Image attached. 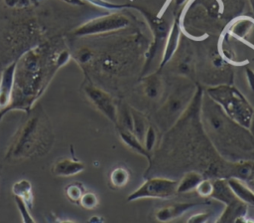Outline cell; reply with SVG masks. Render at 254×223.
<instances>
[{
    "mask_svg": "<svg viewBox=\"0 0 254 223\" xmlns=\"http://www.w3.org/2000/svg\"><path fill=\"white\" fill-rule=\"evenodd\" d=\"M84 93L91 104L111 121L117 122V112L116 107L113 104L111 98L102 90L92 86H86Z\"/></svg>",
    "mask_w": 254,
    "mask_h": 223,
    "instance_id": "cell-5",
    "label": "cell"
},
{
    "mask_svg": "<svg viewBox=\"0 0 254 223\" xmlns=\"http://www.w3.org/2000/svg\"><path fill=\"white\" fill-rule=\"evenodd\" d=\"M207 93L230 119L245 128L250 127L253 110L239 91L233 87L219 86L208 89Z\"/></svg>",
    "mask_w": 254,
    "mask_h": 223,
    "instance_id": "cell-2",
    "label": "cell"
},
{
    "mask_svg": "<svg viewBox=\"0 0 254 223\" xmlns=\"http://www.w3.org/2000/svg\"><path fill=\"white\" fill-rule=\"evenodd\" d=\"M202 180V177L197 172H189L187 173L180 182H178L177 192L178 193H186L192 191L196 188L198 183Z\"/></svg>",
    "mask_w": 254,
    "mask_h": 223,
    "instance_id": "cell-14",
    "label": "cell"
},
{
    "mask_svg": "<svg viewBox=\"0 0 254 223\" xmlns=\"http://www.w3.org/2000/svg\"><path fill=\"white\" fill-rule=\"evenodd\" d=\"M14 200H15L16 206H17V208L19 210V213L21 215L22 221L25 222V223H35L36 220L31 215L30 208L28 207L26 202L22 198H20L18 196H15V195H14Z\"/></svg>",
    "mask_w": 254,
    "mask_h": 223,
    "instance_id": "cell-20",
    "label": "cell"
},
{
    "mask_svg": "<svg viewBox=\"0 0 254 223\" xmlns=\"http://www.w3.org/2000/svg\"><path fill=\"white\" fill-rule=\"evenodd\" d=\"M189 103V94L185 92H180L179 95H176L175 97H172L170 101L167 103L165 107V112L168 114V116L173 117V116H178L180 112H182L186 105Z\"/></svg>",
    "mask_w": 254,
    "mask_h": 223,
    "instance_id": "cell-12",
    "label": "cell"
},
{
    "mask_svg": "<svg viewBox=\"0 0 254 223\" xmlns=\"http://www.w3.org/2000/svg\"><path fill=\"white\" fill-rule=\"evenodd\" d=\"M4 2L9 7H17L19 0H4Z\"/></svg>",
    "mask_w": 254,
    "mask_h": 223,
    "instance_id": "cell-27",
    "label": "cell"
},
{
    "mask_svg": "<svg viewBox=\"0 0 254 223\" xmlns=\"http://www.w3.org/2000/svg\"><path fill=\"white\" fill-rule=\"evenodd\" d=\"M129 172L125 167H116L110 173V183L115 188H121L127 184Z\"/></svg>",
    "mask_w": 254,
    "mask_h": 223,
    "instance_id": "cell-17",
    "label": "cell"
},
{
    "mask_svg": "<svg viewBox=\"0 0 254 223\" xmlns=\"http://www.w3.org/2000/svg\"><path fill=\"white\" fill-rule=\"evenodd\" d=\"M78 204L87 210L94 209L98 205V198L93 192H85L82 194V196L79 199Z\"/></svg>",
    "mask_w": 254,
    "mask_h": 223,
    "instance_id": "cell-21",
    "label": "cell"
},
{
    "mask_svg": "<svg viewBox=\"0 0 254 223\" xmlns=\"http://www.w3.org/2000/svg\"><path fill=\"white\" fill-rule=\"evenodd\" d=\"M12 192L15 196L22 198L30 209L33 208L34 195L32 183L28 179H20L12 186Z\"/></svg>",
    "mask_w": 254,
    "mask_h": 223,
    "instance_id": "cell-11",
    "label": "cell"
},
{
    "mask_svg": "<svg viewBox=\"0 0 254 223\" xmlns=\"http://www.w3.org/2000/svg\"><path fill=\"white\" fill-rule=\"evenodd\" d=\"M64 193L70 202L78 204L80 197L84 193V187L80 182H72L65 186Z\"/></svg>",
    "mask_w": 254,
    "mask_h": 223,
    "instance_id": "cell-19",
    "label": "cell"
},
{
    "mask_svg": "<svg viewBox=\"0 0 254 223\" xmlns=\"http://www.w3.org/2000/svg\"><path fill=\"white\" fill-rule=\"evenodd\" d=\"M246 79L250 89L254 92V71H252L249 68L246 69Z\"/></svg>",
    "mask_w": 254,
    "mask_h": 223,
    "instance_id": "cell-25",
    "label": "cell"
},
{
    "mask_svg": "<svg viewBox=\"0 0 254 223\" xmlns=\"http://www.w3.org/2000/svg\"><path fill=\"white\" fill-rule=\"evenodd\" d=\"M163 92V86L157 76H150L145 82V94L150 99L160 98Z\"/></svg>",
    "mask_w": 254,
    "mask_h": 223,
    "instance_id": "cell-16",
    "label": "cell"
},
{
    "mask_svg": "<svg viewBox=\"0 0 254 223\" xmlns=\"http://www.w3.org/2000/svg\"><path fill=\"white\" fill-rule=\"evenodd\" d=\"M227 184L233 194L241 201L249 204H254V192L243 185L236 178H230L227 180Z\"/></svg>",
    "mask_w": 254,
    "mask_h": 223,
    "instance_id": "cell-13",
    "label": "cell"
},
{
    "mask_svg": "<svg viewBox=\"0 0 254 223\" xmlns=\"http://www.w3.org/2000/svg\"><path fill=\"white\" fill-rule=\"evenodd\" d=\"M249 3H250V6H251V9L254 13V0H249Z\"/></svg>",
    "mask_w": 254,
    "mask_h": 223,
    "instance_id": "cell-31",
    "label": "cell"
},
{
    "mask_svg": "<svg viewBox=\"0 0 254 223\" xmlns=\"http://www.w3.org/2000/svg\"><path fill=\"white\" fill-rule=\"evenodd\" d=\"M195 190L201 197H210L213 192V183H211L209 180H201L196 186Z\"/></svg>",
    "mask_w": 254,
    "mask_h": 223,
    "instance_id": "cell-22",
    "label": "cell"
},
{
    "mask_svg": "<svg viewBox=\"0 0 254 223\" xmlns=\"http://www.w3.org/2000/svg\"><path fill=\"white\" fill-rule=\"evenodd\" d=\"M227 34L254 49V19L250 17L236 18L229 24Z\"/></svg>",
    "mask_w": 254,
    "mask_h": 223,
    "instance_id": "cell-6",
    "label": "cell"
},
{
    "mask_svg": "<svg viewBox=\"0 0 254 223\" xmlns=\"http://www.w3.org/2000/svg\"><path fill=\"white\" fill-rule=\"evenodd\" d=\"M120 134V137L122 139V141L127 145L129 146L131 149L137 151L138 153L142 154V155H145V156H149L148 155V151L147 149L145 148V146L142 145L141 143V140L130 130H127V129H123L119 132Z\"/></svg>",
    "mask_w": 254,
    "mask_h": 223,
    "instance_id": "cell-15",
    "label": "cell"
},
{
    "mask_svg": "<svg viewBox=\"0 0 254 223\" xmlns=\"http://www.w3.org/2000/svg\"><path fill=\"white\" fill-rule=\"evenodd\" d=\"M208 214L206 213H199V214H194L193 216L190 217L188 219L189 222H204L207 220Z\"/></svg>",
    "mask_w": 254,
    "mask_h": 223,
    "instance_id": "cell-24",
    "label": "cell"
},
{
    "mask_svg": "<svg viewBox=\"0 0 254 223\" xmlns=\"http://www.w3.org/2000/svg\"><path fill=\"white\" fill-rule=\"evenodd\" d=\"M196 203H177L174 205L166 206L163 208H160L156 212V218L159 221H169L172 220L178 216H181L186 211L190 210V208L194 207Z\"/></svg>",
    "mask_w": 254,
    "mask_h": 223,
    "instance_id": "cell-10",
    "label": "cell"
},
{
    "mask_svg": "<svg viewBox=\"0 0 254 223\" xmlns=\"http://www.w3.org/2000/svg\"><path fill=\"white\" fill-rule=\"evenodd\" d=\"M85 168L84 164L75 159L70 158H64L58 160L52 167V172L56 176L61 177H69L73 176L77 173H80Z\"/></svg>",
    "mask_w": 254,
    "mask_h": 223,
    "instance_id": "cell-8",
    "label": "cell"
},
{
    "mask_svg": "<svg viewBox=\"0 0 254 223\" xmlns=\"http://www.w3.org/2000/svg\"><path fill=\"white\" fill-rule=\"evenodd\" d=\"M178 182L165 178H152L145 181L136 191L130 194L128 201L142 198H168L177 192Z\"/></svg>",
    "mask_w": 254,
    "mask_h": 223,
    "instance_id": "cell-4",
    "label": "cell"
},
{
    "mask_svg": "<svg viewBox=\"0 0 254 223\" xmlns=\"http://www.w3.org/2000/svg\"><path fill=\"white\" fill-rule=\"evenodd\" d=\"M89 221H90V222H93V221L98 222V221H103V219H102V218H98V217H93V218H90Z\"/></svg>",
    "mask_w": 254,
    "mask_h": 223,
    "instance_id": "cell-28",
    "label": "cell"
},
{
    "mask_svg": "<svg viewBox=\"0 0 254 223\" xmlns=\"http://www.w3.org/2000/svg\"><path fill=\"white\" fill-rule=\"evenodd\" d=\"M143 140H144V143H145L144 146L147 149V151L152 150V148L155 144V140H156V132H155V130L152 126H148Z\"/></svg>",
    "mask_w": 254,
    "mask_h": 223,
    "instance_id": "cell-23",
    "label": "cell"
},
{
    "mask_svg": "<svg viewBox=\"0 0 254 223\" xmlns=\"http://www.w3.org/2000/svg\"><path fill=\"white\" fill-rule=\"evenodd\" d=\"M132 114V132L140 139H144V135L147 130V125L144 120V118L141 116V114L137 113L135 111L131 112Z\"/></svg>",
    "mask_w": 254,
    "mask_h": 223,
    "instance_id": "cell-18",
    "label": "cell"
},
{
    "mask_svg": "<svg viewBox=\"0 0 254 223\" xmlns=\"http://www.w3.org/2000/svg\"><path fill=\"white\" fill-rule=\"evenodd\" d=\"M51 132L45 121L35 115L28 119L17 134L14 143L8 152L13 158H27L42 149H46L50 143Z\"/></svg>",
    "mask_w": 254,
    "mask_h": 223,
    "instance_id": "cell-1",
    "label": "cell"
},
{
    "mask_svg": "<svg viewBox=\"0 0 254 223\" xmlns=\"http://www.w3.org/2000/svg\"><path fill=\"white\" fill-rule=\"evenodd\" d=\"M187 0H175V3L177 6H181L182 4H184Z\"/></svg>",
    "mask_w": 254,
    "mask_h": 223,
    "instance_id": "cell-29",
    "label": "cell"
},
{
    "mask_svg": "<svg viewBox=\"0 0 254 223\" xmlns=\"http://www.w3.org/2000/svg\"><path fill=\"white\" fill-rule=\"evenodd\" d=\"M68 4H71V5H77V6H81L83 5V0H63Z\"/></svg>",
    "mask_w": 254,
    "mask_h": 223,
    "instance_id": "cell-26",
    "label": "cell"
},
{
    "mask_svg": "<svg viewBox=\"0 0 254 223\" xmlns=\"http://www.w3.org/2000/svg\"><path fill=\"white\" fill-rule=\"evenodd\" d=\"M18 61L7 66L0 76V110H5L11 103L15 88V76Z\"/></svg>",
    "mask_w": 254,
    "mask_h": 223,
    "instance_id": "cell-7",
    "label": "cell"
},
{
    "mask_svg": "<svg viewBox=\"0 0 254 223\" xmlns=\"http://www.w3.org/2000/svg\"><path fill=\"white\" fill-rule=\"evenodd\" d=\"M6 114V112H4V111H2V110H0V121L2 120V118H3V116Z\"/></svg>",
    "mask_w": 254,
    "mask_h": 223,
    "instance_id": "cell-30",
    "label": "cell"
},
{
    "mask_svg": "<svg viewBox=\"0 0 254 223\" xmlns=\"http://www.w3.org/2000/svg\"><path fill=\"white\" fill-rule=\"evenodd\" d=\"M250 127H253V129H254V115L252 116V120H251V124H250Z\"/></svg>",
    "mask_w": 254,
    "mask_h": 223,
    "instance_id": "cell-32",
    "label": "cell"
},
{
    "mask_svg": "<svg viewBox=\"0 0 254 223\" xmlns=\"http://www.w3.org/2000/svg\"><path fill=\"white\" fill-rule=\"evenodd\" d=\"M180 26L178 22H174L172 27L169 30V33L166 38V44L164 47L163 51V56H162V61H161V67L165 66L173 57V55L176 53L178 47H179V42H180Z\"/></svg>",
    "mask_w": 254,
    "mask_h": 223,
    "instance_id": "cell-9",
    "label": "cell"
},
{
    "mask_svg": "<svg viewBox=\"0 0 254 223\" xmlns=\"http://www.w3.org/2000/svg\"><path fill=\"white\" fill-rule=\"evenodd\" d=\"M128 23L129 21L125 16L120 14H111L92 19L82 24L81 26L74 29L72 34L78 37L102 34L124 28L128 25Z\"/></svg>",
    "mask_w": 254,
    "mask_h": 223,
    "instance_id": "cell-3",
    "label": "cell"
}]
</instances>
